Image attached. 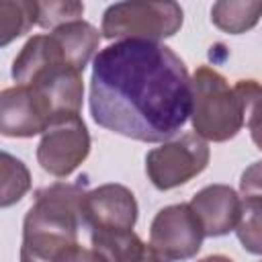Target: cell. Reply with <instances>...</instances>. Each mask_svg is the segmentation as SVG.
Segmentation results:
<instances>
[{"instance_id":"cell-5","label":"cell","mask_w":262,"mask_h":262,"mask_svg":"<svg viewBox=\"0 0 262 262\" xmlns=\"http://www.w3.org/2000/svg\"><path fill=\"white\" fill-rule=\"evenodd\" d=\"M209 145L196 133H184L145 156V170L160 190L180 186L201 174L209 164Z\"/></svg>"},{"instance_id":"cell-9","label":"cell","mask_w":262,"mask_h":262,"mask_svg":"<svg viewBox=\"0 0 262 262\" xmlns=\"http://www.w3.org/2000/svg\"><path fill=\"white\" fill-rule=\"evenodd\" d=\"M55 121L53 111L31 86L4 88L0 94V133L6 137H33L45 133Z\"/></svg>"},{"instance_id":"cell-16","label":"cell","mask_w":262,"mask_h":262,"mask_svg":"<svg viewBox=\"0 0 262 262\" xmlns=\"http://www.w3.org/2000/svg\"><path fill=\"white\" fill-rule=\"evenodd\" d=\"M233 90L244 106V123L250 129L252 141L262 149V86L256 80H239Z\"/></svg>"},{"instance_id":"cell-1","label":"cell","mask_w":262,"mask_h":262,"mask_svg":"<svg viewBox=\"0 0 262 262\" xmlns=\"http://www.w3.org/2000/svg\"><path fill=\"white\" fill-rule=\"evenodd\" d=\"M92 119L119 135L158 143L176 135L192 113V78L166 45L117 41L94 57Z\"/></svg>"},{"instance_id":"cell-19","label":"cell","mask_w":262,"mask_h":262,"mask_svg":"<svg viewBox=\"0 0 262 262\" xmlns=\"http://www.w3.org/2000/svg\"><path fill=\"white\" fill-rule=\"evenodd\" d=\"M239 188L244 196H262V162H254L244 170Z\"/></svg>"},{"instance_id":"cell-6","label":"cell","mask_w":262,"mask_h":262,"mask_svg":"<svg viewBox=\"0 0 262 262\" xmlns=\"http://www.w3.org/2000/svg\"><path fill=\"white\" fill-rule=\"evenodd\" d=\"M90 135L80 115L55 119L37 145V162L57 178L70 176L88 156Z\"/></svg>"},{"instance_id":"cell-8","label":"cell","mask_w":262,"mask_h":262,"mask_svg":"<svg viewBox=\"0 0 262 262\" xmlns=\"http://www.w3.org/2000/svg\"><path fill=\"white\" fill-rule=\"evenodd\" d=\"M82 227L88 231H127L137 221V203L123 184H102L82 196Z\"/></svg>"},{"instance_id":"cell-14","label":"cell","mask_w":262,"mask_h":262,"mask_svg":"<svg viewBox=\"0 0 262 262\" xmlns=\"http://www.w3.org/2000/svg\"><path fill=\"white\" fill-rule=\"evenodd\" d=\"M39 23V2L29 0H2L0 2V45L25 35Z\"/></svg>"},{"instance_id":"cell-3","label":"cell","mask_w":262,"mask_h":262,"mask_svg":"<svg viewBox=\"0 0 262 262\" xmlns=\"http://www.w3.org/2000/svg\"><path fill=\"white\" fill-rule=\"evenodd\" d=\"M192 127L199 137L227 141L244 127V106L227 80L209 66L192 74Z\"/></svg>"},{"instance_id":"cell-15","label":"cell","mask_w":262,"mask_h":262,"mask_svg":"<svg viewBox=\"0 0 262 262\" xmlns=\"http://www.w3.org/2000/svg\"><path fill=\"white\" fill-rule=\"evenodd\" d=\"M235 233L250 254H262V196H244Z\"/></svg>"},{"instance_id":"cell-2","label":"cell","mask_w":262,"mask_h":262,"mask_svg":"<svg viewBox=\"0 0 262 262\" xmlns=\"http://www.w3.org/2000/svg\"><path fill=\"white\" fill-rule=\"evenodd\" d=\"M84 182H55L37 190L23 225L20 262H76Z\"/></svg>"},{"instance_id":"cell-10","label":"cell","mask_w":262,"mask_h":262,"mask_svg":"<svg viewBox=\"0 0 262 262\" xmlns=\"http://www.w3.org/2000/svg\"><path fill=\"white\" fill-rule=\"evenodd\" d=\"M199 217L205 237H219L233 231L239 223L242 201L231 186L211 184L199 190L188 203Z\"/></svg>"},{"instance_id":"cell-7","label":"cell","mask_w":262,"mask_h":262,"mask_svg":"<svg viewBox=\"0 0 262 262\" xmlns=\"http://www.w3.org/2000/svg\"><path fill=\"white\" fill-rule=\"evenodd\" d=\"M205 231L190 205L164 207L151 221L149 244L166 260H188L201 250Z\"/></svg>"},{"instance_id":"cell-18","label":"cell","mask_w":262,"mask_h":262,"mask_svg":"<svg viewBox=\"0 0 262 262\" xmlns=\"http://www.w3.org/2000/svg\"><path fill=\"white\" fill-rule=\"evenodd\" d=\"M82 2H39V27L57 29L72 20H82Z\"/></svg>"},{"instance_id":"cell-17","label":"cell","mask_w":262,"mask_h":262,"mask_svg":"<svg viewBox=\"0 0 262 262\" xmlns=\"http://www.w3.org/2000/svg\"><path fill=\"white\" fill-rule=\"evenodd\" d=\"M31 186V176L25 164L10 154L2 151V207H10L12 203L20 201L23 194Z\"/></svg>"},{"instance_id":"cell-11","label":"cell","mask_w":262,"mask_h":262,"mask_svg":"<svg viewBox=\"0 0 262 262\" xmlns=\"http://www.w3.org/2000/svg\"><path fill=\"white\" fill-rule=\"evenodd\" d=\"M92 250L106 262H166L151 244H143L133 229L127 231H90Z\"/></svg>"},{"instance_id":"cell-20","label":"cell","mask_w":262,"mask_h":262,"mask_svg":"<svg viewBox=\"0 0 262 262\" xmlns=\"http://www.w3.org/2000/svg\"><path fill=\"white\" fill-rule=\"evenodd\" d=\"M199 262H231V260L225 258V256H207V258H203Z\"/></svg>"},{"instance_id":"cell-13","label":"cell","mask_w":262,"mask_h":262,"mask_svg":"<svg viewBox=\"0 0 262 262\" xmlns=\"http://www.w3.org/2000/svg\"><path fill=\"white\" fill-rule=\"evenodd\" d=\"M262 16L260 0H242V2H215L211 8V20L217 29L239 35L252 29Z\"/></svg>"},{"instance_id":"cell-12","label":"cell","mask_w":262,"mask_h":262,"mask_svg":"<svg viewBox=\"0 0 262 262\" xmlns=\"http://www.w3.org/2000/svg\"><path fill=\"white\" fill-rule=\"evenodd\" d=\"M53 37L59 41L68 61L80 72H84V68L88 66V61L92 59V55L100 43L98 31L86 20L66 23V25L53 29Z\"/></svg>"},{"instance_id":"cell-4","label":"cell","mask_w":262,"mask_h":262,"mask_svg":"<svg viewBox=\"0 0 262 262\" xmlns=\"http://www.w3.org/2000/svg\"><path fill=\"white\" fill-rule=\"evenodd\" d=\"M182 27V8L176 2H117L102 14L100 33L106 39H137L158 43Z\"/></svg>"}]
</instances>
